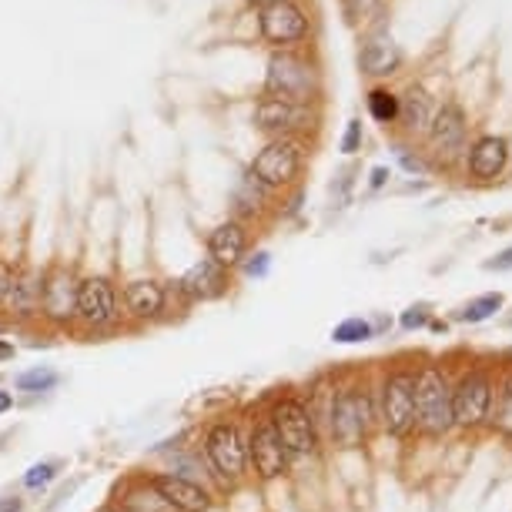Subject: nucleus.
<instances>
[{
    "instance_id": "obj_11",
    "label": "nucleus",
    "mask_w": 512,
    "mask_h": 512,
    "mask_svg": "<svg viewBox=\"0 0 512 512\" xmlns=\"http://www.w3.org/2000/svg\"><path fill=\"white\" fill-rule=\"evenodd\" d=\"M305 164V148L295 138H272L262 151L251 158L248 175L258 181L265 191L292 188Z\"/></svg>"
},
{
    "instance_id": "obj_40",
    "label": "nucleus",
    "mask_w": 512,
    "mask_h": 512,
    "mask_svg": "<svg viewBox=\"0 0 512 512\" xmlns=\"http://www.w3.org/2000/svg\"><path fill=\"white\" fill-rule=\"evenodd\" d=\"M14 409V392L11 389H4V385H0V415H7Z\"/></svg>"
},
{
    "instance_id": "obj_21",
    "label": "nucleus",
    "mask_w": 512,
    "mask_h": 512,
    "mask_svg": "<svg viewBox=\"0 0 512 512\" xmlns=\"http://www.w3.org/2000/svg\"><path fill=\"white\" fill-rule=\"evenodd\" d=\"M111 502H118L128 512H175L158 496V489L144 479V472H128L111 492Z\"/></svg>"
},
{
    "instance_id": "obj_29",
    "label": "nucleus",
    "mask_w": 512,
    "mask_h": 512,
    "mask_svg": "<svg viewBox=\"0 0 512 512\" xmlns=\"http://www.w3.org/2000/svg\"><path fill=\"white\" fill-rule=\"evenodd\" d=\"M369 114L379 124H395L399 121V94H392L389 88H372L369 91Z\"/></svg>"
},
{
    "instance_id": "obj_22",
    "label": "nucleus",
    "mask_w": 512,
    "mask_h": 512,
    "mask_svg": "<svg viewBox=\"0 0 512 512\" xmlns=\"http://www.w3.org/2000/svg\"><path fill=\"white\" fill-rule=\"evenodd\" d=\"M506 161H509V141L496 138V134L479 138L469 151V171H472V178H479V181L499 178L502 168H506Z\"/></svg>"
},
{
    "instance_id": "obj_13",
    "label": "nucleus",
    "mask_w": 512,
    "mask_h": 512,
    "mask_svg": "<svg viewBox=\"0 0 512 512\" xmlns=\"http://www.w3.org/2000/svg\"><path fill=\"white\" fill-rule=\"evenodd\" d=\"M41 292H44V268H34V265H17V278H14V288L7 295L4 308H0V318L7 325L21 328H41Z\"/></svg>"
},
{
    "instance_id": "obj_26",
    "label": "nucleus",
    "mask_w": 512,
    "mask_h": 512,
    "mask_svg": "<svg viewBox=\"0 0 512 512\" xmlns=\"http://www.w3.org/2000/svg\"><path fill=\"white\" fill-rule=\"evenodd\" d=\"M57 385H61V375H57L51 365H34V369L14 375V389L24 395H47V392H54Z\"/></svg>"
},
{
    "instance_id": "obj_35",
    "label": "nucleus",
    "mask_w": 512,
    "mask_h": 512,
    "mask_svg": "<svg viewBox=\"0 0 512 512\" xmlns=\"http://www.w3.org/2000/svg\"><path fill=\"white\" fill-rule=\"evenodd\" d=\"M399 322H402V328H409L412 332V328H422L425 322H429V312H425L422 305H412V308H405Z\"/></svg>"
},
{
    "instance_id": "obj_18",
    "label": "nucleus",
    "mask_w": 512,
    "mask_h": 512,
    "mask_svg": "<svg viewBox=\"0 0 512 512\" xmlns=\"http://www.w3.org/2000/svg\"><path fill=\"white\" fill-rule=\"evenodd\" d=\"M248 251H251V231L241 218H228L208 231L205 255L215 265L225 268V272H235V268L245 262Z\"/></svg>"
},
{
    "instance_id": "obj_36",
    "label": "nucleus",
    "mask_w": 512,
    "mask_h": 512,
    "mask_svg": "<svg viewBox=\"0 0 512 512\" xmlns=\"http://www.w3.org/2000/svg\"><path fill=\"white\" fill-rule=\"evenodd\" d=\"M486 268H489V272H512V248L499 251L492 262H486Z\"/></svg>"
},
{
    "instance_id": "obj_8",
    "label": "nucleus",
    "mask_w": 512,
    "mask_h": 512,
    "mask_svg": "<svg viewBox=\"0 0 512 512\" xmlns=\"http://www.w3.org/2000/svg\"><path fill=\"white\" fill-rule=\"evenodd\" d=\"M492 399H496V375L486 365H472L459 379H452V422H456V429H482L489 422Z\"/></svg>"
},
{
    "instance_id": "obj_27",
    "label": "nucleus",
    "mask_w": 512,
    "mask_h": 512,
    "mask_svg": "<svg viewBox=\"0 0 512 512\" xmlns=\"http://www.w3.org/2000/svg\"><path fill=\"white\" fill-rule=\"evenodd\" d=\"M61 469H64L61 459H41V462H34V466L21 476V489L24 492H47L57 482V476H61Z\"/></svg>"
},
{
    "instance_id": "obj_39",
    "label": "nucleus",
    "mask_w": 512,
    "mask_h": 512,
    "mask_svg": "<svg viewBox=\"0 0 512 512\" xmlns=\"http://www.w3.org/2000/svg\"><path fill=\"white\" fill-rule=\"evenodd\" d=\"M17 355V345L11 342V338H0V362H11Z\"/></svg>"
},
{
    "instance_id": "obj_23",
    "label": "nucleus",
    "mask_w": 512,
    "mask_h": 512,
    "mask_svg": "<svg viewBox=\"0 0 512 512\" xmlns=\"http://www.w3.org/2000/svg\"><path fill=\"white\" fill-rule=\"evenodd\" d=\"M399 64H402V51L395 47V41L389 34H369L365 37V47H362V54H359V67L365 74H372V77H389L399 71Z\"/></svg>"
},
{
    "instance_id": "obj_34",
    "label": "nucleus",
    "mask_w": 512,
    "mask_h": 512,
    "mask_svg": "<svg viewBox=\"0 0 512 512\" xmlns=\"http://www.w3.org/2000/svg\"><path fill=\"white\" fill-rule=\"evenodd\" d=\"M359 144H362V121L355 118V121H349V128H345L342 151H345V154H355V151H359Z\"/></svg>"
},
{
    "instance_id": "obj_5",
    "label": "nucleus",
    "mask_w": 512,
    "mask_h": 512,
    "mask_svg": "<svg viewBox=\"0 0 512 512\" xmlns=\"http://www.w3.org/2000/svg\"><path fill=\"white\" fill-rule=\"evenodd\" d=\"M379 429L395 442L415 436V365L399 362L375 379Z\"/></svg>"
},
{
    "instance_id": "obj_14",
    "label": "nucleus",
    "mask_w": 512,
    "mask_h": 512,
    "mask_svg": "<svg viewBox=\"0 0 512 512\" xmlns=\"http://www.w3.org/2000/svg\"><path fill=\"white\" fill-rule=\"evenodd\" d=\"M144 479L158 489V496L175 512H211L218 506V496L211 489L198 486V482H191L185 476H175L168 469H148Z\"/></svg>"
},
{
    "instance_id": "obj_44",
    "label": "nucleus",
    "mask_w": 512,
    "mask_h": 512,
    "mask_svg": "<svg viewBox=\"0 0 512 512\" xmlns=\"http://www.w3.org/2000/svg\"><path fill=\"white\" fill-rule=\"evenodd\" d=\"M7 332H11V325H7V322H4V318H0V338H4Z\"/></svg>"
},
{
    "instance_id": "obj_17",
    "label": "nucleus",
    "mask_w": 512,
    "mask_h": 512,
    "mask_svg": "<svg viewBox=\"0 0 512 512\" xmlns=\"http://www.w3.org/2000/svg\"><path fill=\"white\" fill-rule=\"evenodd\" d=\"M251 121H255L258 131H268L275 138H288L292 131H302L312 124V111L305 104H292L282 98H272V94H262L255 101V111H251Z\"/></svg>"
},
{
    "instance_id": "obj_12",
    "label": "nucleus",
    "mask_w": 512,
    "mask_h": 512,
    "mask_svg": "<svg viewBox=\"0 0 512 512\" xmlns=\"http://www.w3.org/2000/svg\"><path fill=\"white\" fill-rule=\"evenodd\" d=\"M121 308H124V322L131 328H154L175 318L171 312V295L168 282L161 278H131L121 288Z\"/></svg>"
},
{
    "instance_id": "obj_15",
    "label": "nucleus",
    "mask_w": 512,
    "mask_h": 512,
    "mask_svg": "<svg viewBox=\"0 0 512 512\" xmlns=\"http://www.w3.org/2000/svg\"><path fill=\"white\" fill-rule=\"evenodd\" d=\"M258 34L272 47H292L302 44L308 37V17L295 0H282V4H268L258 11Z\"/></svg>"
},
{
    "instance_id": "obj_16",
    "label": "nucleus",
    "mask_w": 512,
    "mask_h": 512,
    "mask_svg": "<svg viewBox=\"0 0 512 512\" xmlns=\"http://www.w3.org/2000/svg\"><path fill=\"white\" fill-rule=\"evenodd\" d=\"M175 288H178V295L188 302V308H198V305L218 302V298H225V295H228V288H231V272H225V268L215 265V262H211V258L205 255L201 262L191 265L185 275L175 278Z\"/></svg>"
},
{
    "instance_id": "obj_9",
    "label": "nucleus",
    "mask_w": 512,
    "mask_h": 512,
    "mask_svg": "<svg viewBox=\"0 0 512 512\" xmlns=\"http://www.w3.org/2000/svg\"><path fill=\"white\" fill-rule=\"evenodd\" d=\"M248 472L258 482H278L292 472V462H288V452L278 439L272 419H268L265 409L248 415Z\"/></svg>"
},
{
    "instance_id": "obj_10",
    "label": "nucleus",
    "mask_w": 512,
    "mask_h": 512,
    "mask_svg": "<svg viewBox=\"0 0 512 512\" xmlns=\"http://www.w3.org/2000/svg\"><path fill=\"white\" fill-rule=\"evenodd\" d=\"M322 91L318 84V71L305 57L298 54H288V51H278L272 54L268 61V74H265V94L272 98H282V101H292V104H312Z\"/></svg>"
},
{
    "instance_id": "obj_4",
    "label": "nucleus",
    "mask_w": 512,
    "mask_h": 512,
    "mask_svg": "<svg viewBox=\"0 0 512 512\" xmlns=\"http://www.w3.org/2000/svg\"><path fill=\"white\" fill-rule=\"evenodd\" d=\"M124 308L121 288L108 275H81L77 285V322L74 335H84L88 342L124 332Z\"/></svg>"
},
{
    "instance_id": "obj_20",
    "label": "nucleus",
    "mask_w": 512,
    "mask_h": 512,
    "mask_svg": "<svg viewBox=\"0 0 512 512\" xmlns=\"http://www.w3.org/2000/svg\"><path fill=\"white\" fill-rule=\"evenodd\" d=\"M154 456H168L164 459V469L175 472V476H185L191 482H198V486L211 489L215 496H221L215 476H211L205 456H201L198 446H175V442H164L161 449H154Z\"/></svg>"
},
{
    "instance_id": "obj_41",
    "label": "nucleus",
    "mask_w": 512,
    "mask_h": 512,
    "mask_svg": "<svg viewBox=\"0 0 512 512\" xmlns=\"http://www.w3.org/2000/svg\"><path fill=\"white\" fill-rule=\"evenodd\" d=\"M385 178H389V171H385V168H375V171H372V188H382V185H385Z\"/></svg>"
},
{
    "instance_id": "obj_2",
    "label": "nucleus",
    "mask_w": 512,
    "mask_h": 512,
    "mask_svg": "<svg viewBox=\"0 0 512 512\" xmlns=\"http://www.w3.org/2000/svg\"><path fill=\"white\" fill-rule=\"evenodd\" d=\"M195 446L201 449V456H205L221 496L235 492V486H241V482L251 476L248 472V432L238 415H215V419H208Z\"/></svg>"
},
{
    "instance_id": "obj_37",
    "label": "nucleus",
    "mask_w": 512,
    "mask_h": 512,
    "mask_svg": "<svg viewBox=\"0 0 512 512\" xmlns=\"http://www.w3.org/2000/svg\"><path fill=\"white\" fill-rule=\"evenodd\" d=\"M24 506H27V502H24V496H17V492H14V496L0 499V512H24Z\"/></svg>"
},
{
    "instance_id": "obj_3",
    "label": "nucleus",
    "mask_w": 512,
    "mask_h": 512,
    "mask_svg": "<svg viewBox=\"0 0 512 512\" xmlns=\"http://www.w3.org/2000/svg\"><path fill=\"white\" fill-rule=\"evenodd\" d=\"M452 422V375L442 362L415 365V432L425 439H446Z\"/></svg>"
},
{
    "instance_id": "obj_7",
    "label": "nucleus",
    "mask_w": 512,
    "mask_h": 512,
    "mask_svg": "<svg viewBox=\"0 0 512 512\" xmlns=\"http://www.w3.org/2000/svg\"><path fill=\"white\" fill-rule=\"evenodd\" d=\"M77 285L81 275L74 265L54 262L44 268V292H41V332L47 335H71L77 322Z\"/></svg>"
},
{
    "instance_id": "obj_42",
    "label": "nucleus",
    "mask_w": 512,
    "mask_h": 512,
    "mask_svg": "<svg viewBox=\"0 0 512 512\" xmlns=\"http://www.w3.org/2000/svg\"><path fill=\"white\" fill-rule=\"evenodd\" d=\"M98 512H128V509H121L118 502H111V499H108V502H104V506H101Z\"/></svg>"
},
{
    "instance_id": "obj_31",
    "label": "nucleus",
    "mask_w": 512,
    "mask_h": 512,
    "mask_svg": "<svg viewBox=\"0 0 512 512\" xmlns=\"http://www.w3.org/2000/svg\"><path fill=\"white\" fill-rule=\"evenodd\" d=\"M268 268H272V255L268 251H248L245 262L238 265V272L245 278H265Z\"/></svg>"
},
{
    "instance_id": "obj_19",
    "label": "nucleus",
    "mask_w": 512,
    "mask_h": 512,
    "mask_svg": "<svg viewBox=\"0 0 512 512\" xmlns=\"http://www.w3.org/2000/svg\"><path fill=\"white\" fill-rule=\"evenodd\" d=\"M425 134H429V148L436 151L442 164L456 161L466 151V114L456 104H446L442 111H436V118H432Z\"/></svg>"
},
{
    "instance_id": "obj_43",
    "label": "nucleus",
    "mask_w": 512,
    "mask_h": 512,
    "mask_svg": "<svg viewBox=\"0 0 512 512\" xmlns=\"http://www.w3.org/2000/svg\"><path fill=\"white\" fill-rule=\"evenodd\" d=\"M248 4H255L258 11H262V7H268V4H282V0H248Z\"/></svg>"
},
{
    "instance_id": "obj_33",
    "label": "nucleus",
    "mask_w": 512,
    "mask_h": 512,
    "mask_svg": "<svg viewBox=\"0 0 512 512\" xmlns=\"http://www.w3.org/2000/svg\"><path fill=\"white\" fill-rule=\"evenodd\" d=\"M14 278H17V262H11L7 255H0V308H4L7 295H11Z\"/></svg>"
},
{
    "instance_id": "obj_28",
    "label": "nucleus",
    "mask_w": 512,
    "mask_h": 512,
    "mask_svg": "<svg viewBox=\"0 0 512 512\" xmlns=\"http://www.w3.org/2000/svg\"><path fill=\"white\" fill-rule=\"evenodd\" d=\"M332 338L338 345H359V342H369V338H375V325L369 322V318H345V322H338L332 328Z\"/></svg>"
},
{
    "instance_id": "obj_1",
    "label": "nucleus",
    "mask_w": 512,
    "mask_h": 512,
    "mask_svg": "<svg viewBox=\"0 0 512 512\" xmlns=\"http://www.w3.org/2000/svg\"><path fill=\"white\" fill-rule=\"evenodd\" d=\"M379 429V405H375V382L372 379H349L338 382L332 412H328L325 442L342 452L365 449L372 432Z\"/></svg>"
},
{
    "instance_id": "obj_6",
    "label": "nucleus",
    "mask_w": 512,
    "mask_h": 512,
    "mask_svg": "<svg viewBox=\"0 0 512 512\" xmlns=\"http://www.w3.org/2000/svg\"><path fill=\"white\" fill-rule=\"evenodd\" d=\"M265 412H268V419H272L292 466H298V462H312L318 452H322L325 436L318 432L312 412H308V405L298 392H278L275 399L268 402Z\"/></svg>"
},
{
    "instance_id": "obj_38",
    "label": "nucleus",
    "mask_w": 512,
    "mask_h": 512,
    "mask_svg": "<svg viewBox=\"0 0 512 512\" xmlns=\"http://www.w3.org/2000/svg\"><path fill=\"white\" fill-rule=\"evenodd\" d=\"M399 161H402V168H405V171H412V175H415V171H425L422 158H412V154H409V151H402V148H399Z\"/></svg>"
},
{
    "instance_id": "obj_24",
    "label": "nucleus",
    "mask_w": 512,
    "mask_h": 512,
    "mask_svg": "<svg viewBox=\"0 0 512 512\" xmlns=\"http://www.w3.org/2000/svg\"><path fill=\"white\" fill-rule=\"evenodd\" d=\"M432 118H436V108H432V98L422 88H409L405 98H399V121L409 134L429 131Z\"/></svg>"
},
{
    "instance_id": "obj_30",
    "label": "nucleus",
    "mask_w": 512,
    "mask_h": 512,
    "mask_svg": "<svg viewBox=\"0 0 512 512\" xmlns=\"http://www.w3.org/2000/svg\"><path fill=\"white\" fill-rule=\"evenodd\" d=\"M499 308H502V295H482V298H472V302L459 312V322H469V325L486 322V318H489V315H496Z\"/></svg>"
},
{
    "instance_id": "obj_32",
    "label": "nucleus",
    "mask_w": 512,
    "mask_h": 512,
    "mask_svg": "<svg viewBox=\"0 0 512 512\" xmlns=\"http://www.w3.org/2000/svg\"><path fill=\"white\" fill-rule=\"evenodd\" d=\"M382 7V0H345V17L349 24H359L365 17H372Z\"/></svg>"
},
{
    "instance_id": "obj_25",
    "label": "nucleus",
    "mask_w": 512,
    "mask_h": 512,
    "mask_svg": "<svg viewBox=\"0 0 512 512\" xmlns=\"http://www.w3.org/2000/svg\"><path fill=\"white\" fill-rule=\"evenodd\" d=\"M486 425H492V429L499 432V439L512 442V372H506L496 382V399H492Z\"/></svg>"
}]
</instances>
